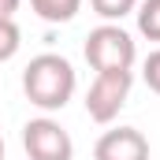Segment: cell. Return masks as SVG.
<instances>
[{
	"instance_id": "obj_1",
	"label": "cell",
	"mask_w": 160,
	"mask_h": 160,
	"mask_svg": "<svg viewBox=\"0 0 160 160\" xmlns=\"http://www.w3.org/2000/svg\"><path fill=\"white\" fill-rule=\"evenodd\" d=\"M75 89H78V75H75L71 60L60 52H41L22 71V93L41 112H60L75 97Z\"/></svg>"
},
{
	"instance_id": "obj_2",
	"label": "cell",
	"mask_w": 160,
	"mask_h": 160,
	"mask_svg": "<svg viewBox=\"0 0 160 160\" xmlns=\"http://www.w3.org/2000/svg\"><path fill=\"white\" fill-rule=\"evenodd\" d=\"M86 63L101 75V71H134V60H138V45L134 38L123 30L119 22H101L86 34Z\"/></svg>"
},
{
	"instance_id": "obj_3",
	"label": "cell",
	"mask_w": 160,
	"mask_h": 160,
	"mask_svg": "<svg viewBox=\"0 0 160 160\" xmlns=\"http://www.w3.org/2000/svg\"><path fill=\"white\" fill-rule=\"evenodd\" d=\"M134 86V71H101L86 93V116L93 123H112L123 112Z\"/></svg>"
},
{
	"instance_id": "obj_4",
	"label": "cell",
	"mask_w": 160,
	"mask_h": 160,
	"mask_svg": "<svg viewBox=\"0 0 160 160\" xmlns=\"http://www.w3.org/2000/svg\"><path fill=\"white\" fill-rule=\"evenodd\" d=\"M22 149H26L30 160H75L71 134L52 116H38L22 127Z\"/></svg>"
},
{
	"instance_id": "obj_5",
	"label": "cell",
	"mask_w": 160,
	"mask_h": 160,
	"mask_svg": "<svg viewBox=\"0 0 160 160\" xmlns=\"http://www.w3.org/2000/svg\"><path fill=\"white\" fill-rule=\"evenodd\" d=\"M93 160H149V138L138 127L104 130L93 145Z\"/></svg>"
},
{
	"instance_id": "obj_6",
	"label": "cell",
	"mask_w": 160,
	"mask_h": 160,
	"mask_svg": "<svg viewBox=\"0 0 160 160\" xmlns=\"http://www.w3.org/2000/svg\"><path fill=\"white\" fill-rule=\"evenodd\" d=\"M30 8H34V15L45 19V22H71L78 15L82 0H30Z\"/></svg>"
},
{
	"instance_id": "obj_7",
	"label": "cell",
	"mask_w": 160,
	"mask_h": 160,
	"mask_svg": "<svg viewBox=\"0 0 160 160\" xmlns=\"http://www.w3.org/2000/svg\"><path fill=\"white\" fill-rule=\"evenodd\" d=\"M138 34L149 41H160V0H138Z\"/></svg>"
},
{
	"instance_id": "obj_8",
	"label": "cell",
	"mask_w": 160,
	"mask_h": 160,
	"mask_svg": "<svg viewBox=\"0 0 160 160\" xmlns=\"http://www.w3.org/2000/svg\"><path fill=\"white\" fill-rule=\"evenodd\" d=\"M89 8L104 22H119V19H127V15L138 11V0H89Z\"/></svg>"
},
{
	"instance_id": "obj_9",
	"label": "cell",
	"mask_w": 160,
	"mask_h": 160,
	"mask_svg": "<svg viewBox=\"0 0 160 160\" xmlns=\"http://www.w3.org/2000/svg\"><path fill=\"white\" fill-rule=\"evenodd\" d=\"M22 45V30L15 19H0V63H8Z\"/></svg>"
},
{
	"instance_id": "obj_10",
	"label": "cell",
	"mask_w": 160,
	"mask_h": 160,
	"mask_svg": "<svg viewBox=\"0 0 160 160\" xmlns=\"http://www.w3.org/2000/svg\"><path fill=\"white\" fill-rule=\"evenodd\" d=\"M142 78H145V86L160 97V48H153V52L145 56V63H142Z\"/></svg>"
},
{
	"instance_id": "obj_11",
	"label": "cell",
	"mask_w": 160,
	"mask_h": 160,
	"mask_svg": "<svg viewBox=\"0 0 160 160\" xmlns=\"http://www.w3.org/2000/svg\"><path fill=\"white\" fill-rule=\"evenodd\" d=\"M19 4H22V0H0V19H15Z\"/></svg>"
},
{
	"instance_id": "obj_12",
	"label": "cell",
	"mask_w": 160,
	"mask_h": 160,
	"mask_svg": "<svg viewBox=\"0 0 160 160\" xmlns=\"http://www.w3.org/2000/svg\"><path fill=\"white\" fill-rule=\"evenodd\" d=\"M0 160H4V138H0Z\"/></svg>"
}]
</instances>
